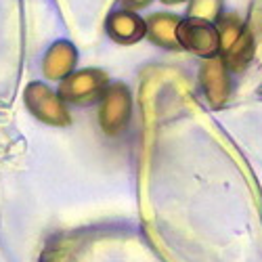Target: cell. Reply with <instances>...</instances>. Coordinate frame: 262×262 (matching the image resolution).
<instances>
[{
	"instance_id": "5",
	"label": "cell",
	"mask_w": 262,
	"mask_h": 262,
	"mask_svg": "<svg viewBox=\"0 0 262 262\" xmlns=\"http://www.w3.org/2000/svg\"><path fill=\"white\" fill-rule=\"evenodd\" d=\"M107 32L114 40L122 42V45H133V42L145 36L147 26L139 15L122 11V13H114L107 19Z\"/></svg>"
},
{
	"instance_id": "3",
	"label": "cell",
	"mask_w": 262,
	"mask_h": 262,
	"mask_svg": "<svg viewBox=\"0 0 262 262\" xmlns=\"http://www.w3.org/2000/svg\"><path fill=\"white\" fill-rule=\"evenodd\" d=\"M26 101H28V107L34 112V116L40 118L42 122L57 124V126H63L70 122V114L65 109L63 99H59L45 84L34 82L32 86H28Z\"/></svg>"
},
{
	"instance_id": "9",
	"label": "cell",
	"mask_w": 262,
	"mask_h": 262,
	"mask_svg": "<svg viewBox=\"0 0 262 262\" xmlns=\"http://www.w3.org/2000/svg\"><path fill=\"white\" fill-rule=\"evenodd\" d=\"M164 3H181V0H164Z\"/></svg>"
},
{
	"instance_id": "1",
	"label": "cell",
	"mask_w": 262,
	"mask_h": 262,
	"mask_svg": "<svg viewBox=\"0 0 262 262\" xmlns=\"http://www.w3.org/2000/svg\"><path fill=\"white\" fill-rule=\"evenodd\" d=\"M130 93L126 86H109L101 97V126L107 135H120L130 120Z\"/></svg>"
},
{
	"instance_id": "7",
	"label": "cell",
	"mask_w": 262,
	"mask_h": 262,
	"mask_svg": "<svg viewBox=\"0 0 262 262\" xmlns=\"http://www.w3.org/2000/svg\"><path fill=\"white\" fill-rule=\"evenodd\" d=\"M177 30H179L177 19H172L168 15H158V17H154L149 21V34H151V38H154L158 45H164V47L179 45Z\"/></svg>"
},
{
	"instance_id": "6",
	"label": "cell",
	"mask_w": 262,
	"mask_h": 262,
	"mask_svg": "<svg viewBox=\"0 0 262 262\" xmlns=\"http://www.w3.org/2000/svg\"><path fill=\"white\" fill-rule=\"evenodd\" d=\"M74 63H76V51L72 49V45L57 42L45 59V74L53 80H65L68 74L74 70Z\"/></svg>"
},
{
	"instance_id": "8",
	"label": "cell",
	"mask_w": 262,
	"mask_h": 262,
	"mask_svg": "<svg viewBox=\"0 0 262 262\" xmlns=\"http://www.w3.org/2000/svg\"><path fill=\"white\" fill-rule=\"evenodd\" d=\"M124 3H126L128 7H133V9H135V7H143V5H147L149 0H124Z\"/></svg>"
},
{
	"instance_id": "4",
	"label": "cell",
	"mask_w": 262,
	"mask_h": 262,
	"mask_svg": "<svg viewBox=\"0 0 262 262\" xmlns=\"http://www.w3.org/2000/svg\"><path fill=\"white\" fill-rule=\"evenodd\" d=\"M177 38H179V45H185L187 49L202 55H212L221 47L218 32L202 19L183 21L177 30Z\"/></svg>"
},
{
	"instance_id": "2",
	"label": "cell",
	"mask_w": 262,
	"mask_h": 262,
	"mask_svg": "<svg viewBox=\"0 0 262 262\" xmlns=\"http://www.w3.org/2000/svg\"><path fill=\"white\" fill-rule=\"evenodd\" d=\"M107 76L97 70L78 72L70 78H65L61 84V97L70 103H93L103 97L107 91Z\"/></svg>"
}]
</instances>
